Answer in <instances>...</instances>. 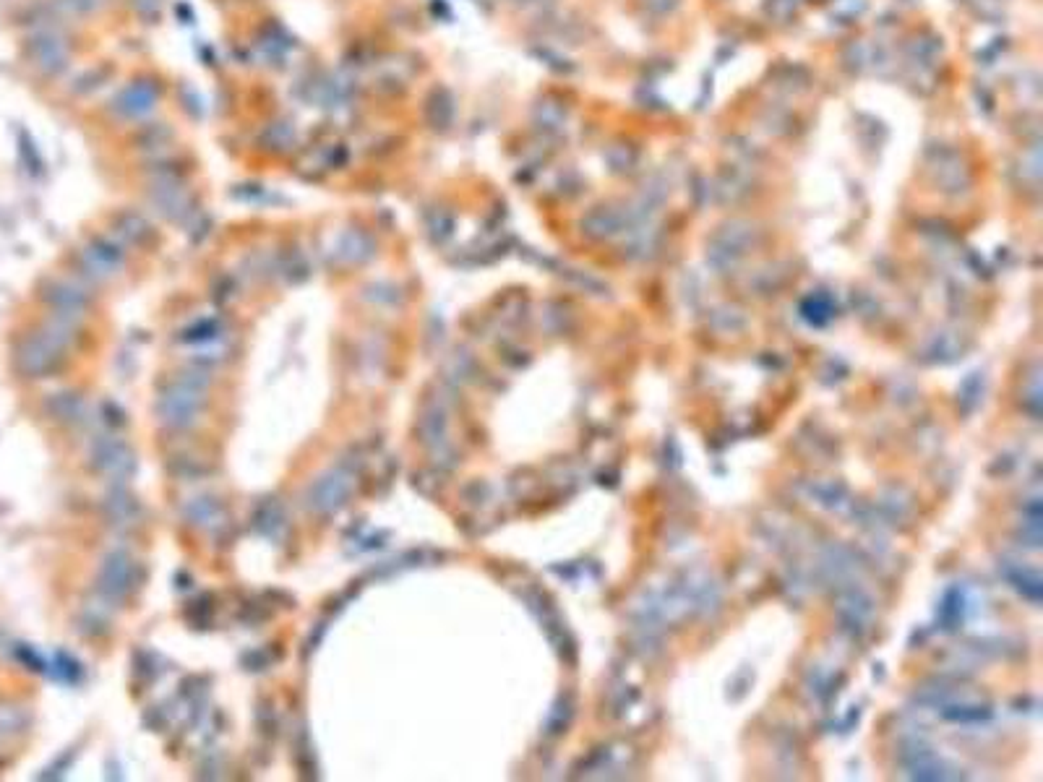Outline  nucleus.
<instances>
[{
    "instance_id": "3",
    "label": "nucleus",
    "mask_w": 1043,
    "mask_h": 782,
    "mask_svg": "<svg viewBox=\"0 0 1043 782\" xmlns=\"http://www.w3.org/2000/svg\"><path fill=\"white\" fill-rule=\"evenodd\" d=\"M261 141L269 146L272 151H285L295 144V128L287 120H276L272 126L264 130Z\"/></svg>"
},
{
    "instance_id": "1",
    "label": "nucleus",
    "mask_w": 1043,
    "mask_h": 782,
    "mask_svg": "<svg viewBox=\"0 0 1043 782\" xmlns=\"http://www.w3.org/2000/svg\"><path fill=\"white\" fill-rule=\"evenodd\" d=\"M68 55H71L68 42L53 29H39L37 35L29 39V57L42 73L53 76L63 71L68 66Z\"/></svg>"
},
{
    "instance_id": "4",
    "label": "nucleus",
    "mask_w": 1043,
    "mask_h": 782,
    "mask_svg": "<svg viewBox=\"0 0 1043 782\" xmlns=\"http://www.w3.org/2000/svg\"><path fill=\"white\" fill-rule=\"evenodd\" d=\"M130 5H133V11H136L139 16L151 21V18H157V14H160L162 0H130Z\"/></svg>"
},
{
    "instance_id": "2",
    "label": "nucleus",
    "mask_w": 1043,
    "mask_h": 782,
    "mask_svg": "<svg viewBox=\"0 0 1043 782\" xmlns=\"http://www.w3.org/2000/svg\"><path fill=\"white\" fill-rule=\"evenodd\" d=\"M157 97H160V91H157V87L151 81H144V78L141 81H130V84H126L123 89L115 94L112 109L120 118L139 120V118H144V115H149L154 109Z\"/></svg>"
},
{
    "instance_id": "5",
    "label": "nucleus",
    "mask_w": 1043,
    "mask_h": 782,
    "mask_svg": "<svg viewBox=\"0 0 1043 782\" xmlns=\"http://www.w3.org/2000/svg\"><path fill=\"white\" fill-rule=\"evenodd\" d=\"M74 14H92L94 8H99L105 0H63Z\"/></svg>"
}]
</instances>
